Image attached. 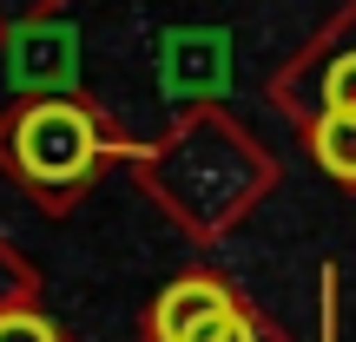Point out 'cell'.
<instances>
[{
  "label": "cell",
  "instance_id": "obj_1",
  "mask_svg": "<svg viewBox=\"0 0 356 342\" xmlns=\"http://www.w3.org/2000/svg\"><path fill=\"white\" fill-rule=\"evenodd\" d=\"M92 158H99V132H92V119L79 112V105H66V99L26 105L20 126H13V165L33 178V185H47V191L79 185V178L92 171Z\"/></svg>",
  "mask_w": 356,
  "mask_h": 342
},
{
  "label": "cell",
  "instance_id": "obj_2",
  "mask_svg": "<svg viewBox=\"0 0 356 342\" xmlns=\"http://www.w3.org/2000/svg\"><path fill=\"white\" fill-rule=\"evenodd\" d=\"M231 316H238V303H231L225 283H211V277H185V283H172V290L159 296L152 330H159V342H204V336L225 330Z\"/></svg>",
  "mask_w": 356,
  "mask_h": 342
},
{
  "label": "cell",
  "instance_id": "obj_3",
  "mask_svg": "<svg viewBox=\"0 0 356 342\" xmlns=\"http://www.w3.org/2000/svg\"><path fill=\"white\" fill-rule=\"evenodd\" d=\"M310 152H317V165L330 178H343V185H356V112H323L317 132H310Z\"/></svg>",
  "mask_w": 356,
  "mask_h": 342
},
{
  "label": "cell",
  "instance_id": "obj_4",
  "mask_svg": "<svg viewBox=\"0 0 356 342\" xmlns=\"http://www.w3.org/2000/svg\"><path fill=\"white\" fill-rule=\"evenodd\" d=\"M323 99H330L337 112H356V53H343V60L323 73Z\"/></svg>",
  "mask_w": 356,
  "mask_h": 342
},
{
  "label": "cell",
  "instance_id": "obj_5",
  "mask_svg": "<svg viewBox=\"0 0 356 342\" xmlns=\"http://www.w3.org/2000/svg\"><path fill=\"white\" fill-rule=\"evenodd\" d=\"M0 342H60V336H53V323L20 316V309H13V316H0Z\"/></svg>",
  "mask_w": 356,
  "mask_h": 342
},
{
  "label": "cell",
  "instance_id": "obj_6",
  "mask_svg": "<svg viewBox=\"0 0 356 342\" xmlns=\"http://www.w3.org/2000/svg\"><path fill=\"white\" fill-rule=\"evenodd\" d=\"M204 342H257V330H251L244 316H231L225 330H218V336H204Z\"/></svg>",
  "mask_w": 356,
  "mask_h": 342
}]
</instances>
